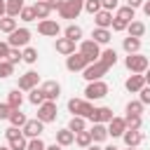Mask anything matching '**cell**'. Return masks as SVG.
I'll return each mask as SVG.
<instances>
[{"label":"cell","mask_w":150,"mask_h":150,"mask_svg":"<svg viewBox=\"0 0 150 150\" xmlns=\"http://www.w3.org/2000/svg\"><path fill=\"white\" fill-rule=\"evenodd\" d=\"M108 84L103 80H96V82H87V89H84V101H98L103 96H108Z\"/></svg>","instance_id":"cell-1"},{"label":"cell","mask_w":150,"mask_h":150,"mask_svg":"<svg viewBox=\"0 0 150 150\" xmlns=\"http://www.w3.org/2000/svg\"><path fill=\"white\" fill-rule=\"evenodd\" d=\"M5 138H7V145L12 148V150H26V145H28V138L21 134V129H16V127H9L7 131H5Z\"/></svg>","instance_id":"cell-2"},{"label":"cell","mask_w":150,"mask_h":150,"mask_svg":"<svg viewBox=\"0 0 150 150\" xmlns=\"http://www.w3.org/2000/svg\"><path fill=\"white\" fill-rule=\"evenodd\" d=\"M82 9H84V0H63V5L59 7V14L61 19H77Z\"/></svg>","instance_id":"cell-3"},{"label":"cell","mask_w":150,"mask_h":150,"mask_svg":"<svg viewBox=\"0 0 150 150\" xmlns=\"http://www.w3.org/2000/svg\"><path fill=\"white\" fill-rule=\"evenodd\" d=\"M68 110H70L73 115L87 120V117L94 112V105H91V101H84V98H70V101H68Z\"/></svg>","instance_id":"cell-4"},{"label":"cell","mask_w":150,"mask_h":150,"mask_svg":"<svg viewBox=\"0 0 150 150\" xmlns=\"http://www.w3.org/2000/svg\"><path fill=\"white\" fill-rule=\"evenodd\" d=\"M124 66H127L131 73H138V75H143V73L148 70V56H143V54H127V59H124Z\"/></svg>","instance_id":"cell-5"},{"label":"cell","mask_w":150,"mask_h":150,"mask_svg":"<svg viewBox=\"0 0 150 150\" xmlns=\"http://www.w3.org/2000/svg\"><path fill=\"white\" fill-rule=\"evenodd\" d=\"M56 115H59V110H56V101H45L42 105H38V120H40L42 124L54 122Z\"/></svg>","instance_id":"cell-6"},{"label":"cell","mask_w":150,"mask_h":150,"mask_svg":"<svg viewBox=\"0 0 150 150\" xmlns=\"http://www.w3.org/2000/svg\"><path fill=\"white\" fill-rule=\"evenodd\" d=\"M28 42H30V30H28V28H16V30L9 33V38H7V45L14 47V49L28 47Z\"/></svg>","instance_id":"cell-7"},{"label":"cell","mask_w":150,"mask_h":150,"mask_svg":"<svg viewBox=\"0 0 150 150\" xmlns=\"http://www.w3.org/2000/svg\"><path fill=\"white\" fill-rule=\"evenodd\" d=\"M105 73H108V68H105L101 61H94V63H89V66L82 70V77H84L87 82H96V80H101Z\"/></svg>","instance_id":"cell-8"},{"label":"cell","mask_w":150,"mask_h":150,"mask_svg":"<svg viewBox=\"0 0 150 150\" xmlns=\"http://www.w3.org/2000/svg\"><path fill=\"white\" fill-rule=\"evenodd\" d=\"M80 54H82L89 63H94V61H98V56H101V47H98L94 40H82V45H80Z\"/></svg>","instance_id":"cell-9"},{"label":"cell","mask_w":150,"mask_h":150,"mask_svg":"<svg viewBox=\"0 0 150 150\" xmlns=\"http://www.w3.org/2000/svg\"><path fill=\"white\" fill-rule=\"evenodd\" d=\"M38 82H40V75L35 73V70H28V73H23V75H19V91H30V89H35L38 87Z\"/></svg>","instance_id":"cell-10"},{"label":"cell","mask_w":150,"mask_h":150,"mask_svg":"<svg viewBox=\"0 0 150 150\" xmlns=\"http://www.w3.org/2000/svg\"><path fill=\"white\" fill-rule=\"evenodd\" d=\"M112 117H115V115H112V108L101 105V108H94V112H91L87 120H89V122H94V124H108Z\"/></svg>","instance_id":"cell-11"},{"label":"cell","mask_w":150,"mask_h":150,"mask_svg":"<svg viewBox=\"0 0 150 150\" xmlns=\"http://www.w3.org/2000/svg\"><path fill=\"white\" fill-rule=\"evenodd\" d=\"M38 33L45 35V38H56V35L61 33V26H59V21H54V19H45V21L38 23Z\"/></svg>","instance_id":"cell-12"},{"label":"cell","mask_w":150,"mask_h":150,"mask_svg":"<svg viewBox=\"0 0 150 150\" xmlns=\"http://www.w3.org/2000/svg\"><path fill=\"white\" fill-rule=\"evenodd\" d=\"M45 131V124L35 117V120H28L23 127H21V134L26 136V138H40V134Z\"/></svg>","instance_id":"cell-13"},{"label":"cell","mask_w":150,"mask_h":150,"mask_svg":"<svg viewBox=\"0 0 150 150\" xmlns=\"http://www.w3.org/2000/svg\"><path fill=\"white\" fill-rule=\"evenodd\" d=\"M89 66V61L80 54V52H75V54H70V56H66V68L70 70V73H77V70H84Z\"/></svg>","instance_id":"cell-14"},{"label":"cell","mask_w":150,"mask_h":150,"mask_svg":"<svg viewBox=\"0 0 150 150\" xmlns=\"http://www.w3.org/2000/svg\"><path fill=\"white\" fill-rule=\"evenodd\" d=\"M42 96H45V101H56L59 96H61V84L56 82V80H47V82H42Z\"/></svg>","instance_id":"cell-15"},{"label":"cell","mask_w":150,"mask_h":150,"mask_svg":"<svg viewBox=\"0 0 150 150\" xmlns=\"http://www.w3.org/2000/svg\"><path fill=\"white\" fill-rule=\"evenodd\" d=\"M143 87H145V77L138 75V73H131V75L127 77V82H124V89L131 91V94H138Z\"/></svg>","instance_id":"cell-16"},{"label":"cell","mask_w":150,"mask_h":150,"mask_svg":"<svg viewBox=\"0 0 150 150\" xmlns=\"http://www.w3.org/2000/svg\"><path fill=\"white\" fill-rule=\"evenodd\" d=\"M124 131H127L124 117H112V120L108 122V136H112V138H120Z\"/></svg>","instance_id":"cell-17"},{"label":"cell","mask_w":150,"mask_h":150,"mask_svg":"<svg viewBox=\"0 0 150 150\" xmlns=\"http://www.w3.org/2000/svg\"><path fill=\"white\" fill-rule=\"evenodd\" d=\"M54 49H56L59 54H63V56H70V54H75V42L68 40V38H56Z\"/></svg>","instance_id":"cell-18"},{"label":"cell","mask_w":150,"mask_h":150,"mask_svg":"<svg viewBox=\"0 0 150 150\" xmlns=\"http://www.w3.org/2000/svg\"><path fill=\"white\" fill-rule=\"evenodd\" d=\"M122 138H124V145H127V148H138V145L143 143V134H141V131H131V129H127V131L122 134Z\"/></svg>","instance_id":"cell-19"},{"label":"cell","mask_w":150,"mask_h":150,"mask_svg":"<svg viewBox=\"0 0 150 150\" xmlns=\"http://www.w3.org/2000/svg\"><path fill=\"white\" fill-rule=\"evenodd\" d=\"M26 5H23V0H5V16H12V19H16L19 14H21V9H23Z\"/></svg>","instance_id":"cell-20"},{"label":"cell","mask_w":150,"mask_h":150,"mask_svg":"<svg viewBox=\"0 0 150 150\" xmlns=\"http://www.w3.org/2000/svg\"><path fill=\"white\" fill-rule=\"evenodd\" d=\"M94 23H96V28H110L112 26V12H105V9L96 12L94 14Z\"/></svg>","instance_id":"cell-21"},{"label":"cell","mask_w":150,"mask_h":150,"mask_svg":"<svg viewBox=\"0 0 150 150\" xmlns=\"http://www.w3.org/2000/svg\"><path fill=\"white\" fill-rule=\"evenodd\" d=\"M110 38H112L110 28H94V30H91V40H94L96 45H108Z\"/></svg>","instance_id":"cell-22"},{"label":"cell","mask_w":150,"mask_h":150,"mask_svg":"<svg viewBox=\"0 0 150 150\" xmlns=\"http://www.w3.org/2000/svg\"><path fill=\"white\" fill-rule=\"evenodd\" d=\"M56 143H59L61 148H68V145L75 143V134H73L70 129H59V131H56Z\"/></svg>","instance_id":"cell-23"},{"label":"cell","mask_w":150,"mask_h":150,"mask_svg":"<svg viewBox=\"0 0 150 150\" xmlns=\"http://www.w3.org/2000/svg\"><path fill=\"white\" fill-rule=\"evenodd\" d=\"M33 12H35V19H40V21L49 19V14H52V9H49L47 0H38V2L33 5Z\"/></svg>","instance_id":"cell-24"},{"label":"cell","mask_w":150,"mask_h":150,"mask_svg":"<svg viewBox=\"0 0 150 150\" xmlns=\"http://www.w3.org/2000/svg\"><path fill=\"white\" fill-rule=\"evenodd\" d=\"M98 61H101V63H103V66H105V68L110 70V68H112V66L117 63V52L108 47V49H103V52H101V56H98Z\"/></svg>","instance_id":"cell-25"},{"label":"cell","mask_w":150,"mask_h":150,"mask_svg":"<svg viewBox=\"0 0 150 150\" xmlns=\"http://www.w3.org/2000/svg\"><path fill=\"white\" fill-rule=\"evenodd\" d=\"M89 134H91V141H94V143H103V141L108 138V127H105V124H94V127L89 129Z\"/></svg>","instance_id":"cell-26"},{"label":"cell","mask_w":150,"mask_h":150,"mask_svg":"<svg viewBox=\"0 0 150 150\" xmlns=\"http://www.w3.org/2000/svg\"><path fill=\"white\" fill-rule=\"evenodd\" d=\"M127 33H129V38H143L145 35V23L143 21H131L129 26H127Z\"/></svg>","instance_id":"cell-27"},{"label":"cell","mask_w":150,"mask_h":150,"mask_svg":"<svg viewBox=\"0 0 150 150\" xmlns=\"http://www.w3.org/2000/svg\"><path fill=\"white\" fill-rule=\"evenodd\" d=\"M122 49L127 52V54H138V49H141V40L138 38H124L122 40Z\"/></svg>","instance_id":"cell-28"},{"label":"cell","mask_w":150,"mask_h":150,"mask_svg":"<svg viewBox=\"0 0 150 150\" xmlns=\"http://www.w3.org/2000/svg\"><path fill=\"white\" fill-rule=\"evenodd\" d=\"M21 103H23V94H21L19 89H12V91L7 94V105H9L12 110H19Z\"/></svg>","instance_id":"cell-29"},{"label":"cell","mask_w":150,"mask_h":150,"mask_svg":"<svg viewBox=\"0 0 150 150\" xmlns=\"http://www.w3.org/2000/svg\"><path fill=\"white\" fill-rule=\"evenodd\" d=\"M7 120H9V124H12V127H16V129H21V127H23V124L28 122V117H26V115L21 112V108H19V110H12Z\"/></svg>","instance_id":"cell-30"},{"label":"cell","mask_w":150,"mask_h":150,"mask_svg":"<svg viewBox=\"0 0 150 150\" xmlns=\"http://www.w3.org/2000/svg\"><path fill=\"white\" fill-rule=\"evenodd\" d=\"M66 129H70L73 134H80V131H84V129H87V120H84V117H77V115H73Z\"/></svg>","instance_id":"cell-31"},{"label":"cell","mask_w":150,"mask_h":150,"mask_svg":"<svg viewBox=\"0 0 150 150\" xmlns=\"http://www.w3.org/2000/svg\"><path fill=\"white\" fill-rule=\"evenodd\" d=\"M115 16L122 19L124 23H131L134 16H136V9H131V7H127V5H124V7H117V14H115Z\"/></svg>","instance_id":"cell-32"},{"label":"cell","mask_w":150,"mask_h":150,"mask_svg":"<svg viewBox=\"0 0 150 150\" xmlns=\"http://www.w3.org/2000/svg\"><path fill=\"white\" fill-rule=\"evenodd\" d=\"M63 38H68V40H73V42H80V40H82V28L75 26V23H70V26L63 30Z\"/></svg>","instance_id":"cell-33"},{"label":"cell","mask_w":150,"mask_h":150,"mask_svg":"<svg viewBox=\"0 0 150 150\" xmlns=\"http://www.w3.org/2000/svg\"><path fill=\"white\" fill-rule=\"evenodd\" d=\"M19 26H16V19H12V16H2L0 19V33H14Z\"/></svg>","instance_id":"cell-34"},{"label":"cell","mask_w":150,"mask_h":150,"mask_svg":"<svg viewBox=\"0 0 150 150\" xmlns=\"http://www.w3.org/2000/svg\"><path fill=\"white\" fill-rule=\"evenodd\" d=\"M124 124H127V129H131V131H141L143 120H141L138 115H127V117H124Z\"/></svg>","instance_id":"cell-35"},{"label":"cell","mask_w":150,"mask_h":150,"mask_svg":"<svg viewBox=\"0 0 150 150\" xmlns=\"http://www.w3.org/2000/svg\"><path fill=\"white\" fill-rule=\"evenodd\" d=\"M75 143L80 145V148H89L94 141H91V134L84 129V131H80V134H75Z\"/></svg>","instance_id":"cell-36"},{"label":"cell","mask_w":150,"mask_h":150,"mask_svg":"<svg viewBox=\"0 0 150 150\" xmlns=\"http://www.w3.org/2000/svg\"><path fill=\"white\" fill-rule=\"evenodd\" d=\"M21 61H26V63H35V61H38V49H35V47H23V52H21Z\"/></svg>","instance_id":"cell-37"},{"label":"cell","mask_w":150,"mask_h":150,"mask_svg":"<svg viewBox=\"0 0 150 150\" xmlns=\"http://www.w3.org/2000/svg\"><path fill=\"white\" fill-rule=\"evenodd\" d=\"M28 101H30L33 105H42V103H45V96H42V89H40V87H35V89H30V91H28Z\"/></svg>","instance_id":"cell-38"},{"label":"cell","mask_w":150,"mask_h":150,"mask_svg":"<svg viewBox=\"0 0 150 150\" xmlns=\"http://www.w3.org/2000/svg\"><path fill=\"white\" fill-rule=\"evenodd\" d=\"M124 110H127V115H138V117H141V112H143V103H141V101H129Z\"/></svg>","instance_id":"cell-39"},{"label":"cell","mask_w":150,"mask_h":150,"mask_svg":"<svg viewBox=\"0 0 150 150\" xmlns=\"http://www.w3.org/2000/svg\"><path fill=\"white\" fill-rule=\"evenodd\" d=\"M84 12H89L91 16L101 12V0H84Z\"/></svg>","instance_id":"cell-40"},{"label":"cell","mask_w":150,"mask_h":150,"mask_svg":"<svg viewBox=\"0 0 150 150\" xmlns=\"http://www.w3.org/2000/svg\"><path fill=\"white\" fill-rule=\"evenodd\" d=\"M7 63H12V66H16L19 61H21V49H14V47H9V54H7V59H5Z\"/></svg>","instance_id":"cell-41"},{"label":"cell","mask_w":150,"mask_h":150,"mask_svg":"<svg viewBox=\"0 0 150 150\" xmlns=\"http://www.w3.org/2000/svg\"><path fill=\"white\" fill-rule=\"evenodd\" d=\"M9 75H14V66L7 63V61H0V80H5Z\"/></svg>","instance_id":"cell-42"},{"label":"cell","mask_w":150,"mask_h":150,"mask_svg":"<svg viewBox=\"0 0 150 150\" xmlns=\"http://www.w3.org/2000/svg\"><path fill=\"white\" fill-rule=\"evenodd\" d=\"M19 19H21V21H26V23L35 21V12H33V7H23V9H21V14H19Z\"/></svg>","instance_id":"cell-43"},{"label":"cell","mask_w":150,"mask_h":150,"mask_svg":"<svg viewBox=\"0 0 150 150\" xmlns=\"http://www.w3.org/2000/svg\"><path fill=\"white\" fill-rule=\"evenodd\" d=\"M47 145L42 143V138H28V145H26V150H45Z\"/></svg>","instance_id":"cell-44"},{"label":"cell","mask_w":150,"mask_h":150,"mask_svg":"<svg viewBox=\"0 0 150 150\" xmlns=\"http://www.w3.org/2000/svg\"><path fill=\"white\" fill-rule=\"evenodd\" d=\"M138 101H141L143 105H150V87H148V84L138 91Z\"/></svg>","instance_id":"cell-45"},{"label":"cell","mask_w":150,"mask_h":150,"mask_svg":"<svg viewBox=\"0 0 150 150\" xmlns=\"http://www.w3.org/2000/svg\"><path fill=\"white\" fill-rule=\"evenodd\" d=\"M127 26H129V23H124V21H122V19H117V16H112V26H110V28H112L115 33H122V30H127Z\"/></svg>","instance_id":"cell-46"},{"label":"cell","mask_w":150,"mask_h":150,"mask_svg":"<svg viewBox=\"0 0 150 150\" xmlns=\"http://www.w3.org/2000/svg\"><path fill=\"white\" fill-rule=\"evenodd\" d=\"M117 5H120V0H101V9H105V12L117 9Z\"/></svg>","instance_id":"cell-47"},{"label":"cell","mask_w":150,"mask_h":150,"mask_svg":"<svg viewBox=\"0 0 150 150\" xmlns=\"http://www.w3.org/2000/svg\"><path fill=\"white\" fill-rule=\"evenodd\" d=\"M7 54H9V45H7V40H0V61H5Z\"/></svg>","instance_id":"cell-48"},{"label":"cell","mask_w":150,"mask_h":150,"mask_svg":"<svg viewBox=\"0 0 150 150\" xmlns=\"http://www.w3.org/2000/svg\"><path fill=\"white\" fill-rule=\"evenodd\" d=\"M9 112H12V108H9L7 103H0V120H7Z\"/></svg>","instance_id":"cell-49"},{"label":"cell","mask_w":150,"mask_h":150,"mask_svg":"<svg viewBox=\"0 0 150 150\" xmlns=\"http://www.w3.org/2000/svg\"><path fill=\"white\" fill-rule=\"evenodd\" d=\"M127 7H131V9H138V7H143V0H127Z\"/></svg>","instance_id":"cell-50"},{"label":"cell","mask_w":150,"mask_h":150,"mask_svg":"<svg viewBox=\"0 0 150 150\" xmlns=\"http://www.w3.org/2000/svg\"><path fill=\"white\" fill-rule=\"evenodd\" d=\"M47 5H49V9H59L63 5V0H47Z\"/></svg>","instance_id":"cell-51"},{"label":"cell","mask_w":150,"mask_h":150,"mask_svg":"<svg viewBox=\"0 0 150 150\" xmlns=\"http://www.w3.org/2000/svg\"><path fill=\"white\" fill-rule=\"evenodd\" d=\"M143 12H145V16H150V0L143 2Z\"/></svg>","instance_id":"cell-52"},{"label":"cell","mask_w":150,"mask_h":150,"mask_svg":"<svg viewBox=\"0 0 150 150\" xmlns=\"http://www.w3.org/2000/svg\"><path fill=\"white\" fill-rule=\"evenodd\" d=\"M45 150H61V145H59V143H52V145H47Z\"/></svg>","instance_id":"cell-53"},{"label":"cell","mask_w":150,"mask_h":150,"mask_svg":"<svg viewBox=\"0 0 150 150\" xmlns=\"http://www.w3.org/2000/svg\"><path fill=\"white\" fill-rule=\"evenodd\" d=\"M84 150H103V148H101L98 143H91V145H89V148H84Z\"/></svg>","instance_id":"cell-54"},{"label":"cell","mask_w":150,"mask_h":150,"mask_svg":"<svg viewBox=\"0 0 150 150\" xmlns=\"http://www.w3.org/2000/svg\"><path fill=\"white\" fill-rule=\"evenodd\" d=\"M143 77H145V84H148V87H150V68H148V70H145V73H143Z\"/></svg>","instance_id":"cell-55"},{"label":"cell","mask_w":150,"mask_h":150,"mask_svg":"<svg viewBox=\"0 0 150 150\" xmlns=\"http://www.w3.org/2000/svg\"><path fill=\"white\" fill-rule=\"evenodd\" d=\"M5 16V0H0V19Z\"/></svg>","instance_id":"cell-56"},{"label":"cell","mask_w":150,"mask_h":150,"mask_svg":"<svg viewBox=\"0 0 150 150\" xmlns=\"http://www.w3.org/2000/svg\"><path fill=\"white\" fill-rule=\"evenodd\" d=\"M103 150H120V148H115V145H105Z\"/></svg>","instance_id":"cell-57"},{"label":"cell","mask_w":150,"mask_h":150,"mask_svg":"<svg viewBox=\"0 0 150 150\" xmlns=\"http://www.w3.org/2000/svg\"><path fill=\"white\" fill-rule=\"evenodd\" d=\"M0 150H12V148L9 145H0Z\"/></svg>","instance_id":"cell-58"},{"label":"cell","mask_w":150,"mask_h":150,"mask_svg":"<svg viewBox=\"0 0 150 150\" xmlns=\"http://www.w3.org/2000/svg\"><path fill=\"white\" fill-rule=\"evenodd\" d=\"M127 150H136V148H127Z\"/></svg>","instance_id":"cell-59"}]
</instances>
